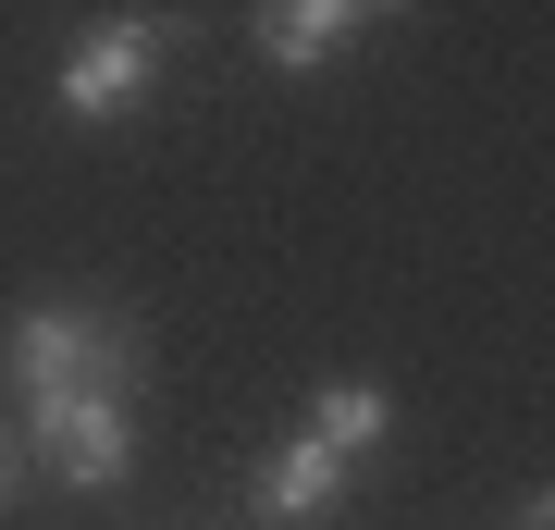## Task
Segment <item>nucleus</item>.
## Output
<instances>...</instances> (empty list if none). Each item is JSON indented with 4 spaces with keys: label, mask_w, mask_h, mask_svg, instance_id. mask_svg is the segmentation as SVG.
Returning <instances> with one entry per match:
<instances>
[{
    "label": "nucleus",
    "mask_w": 555,
    "mask_h": 530,
    "mask_svg": "<svg viewBox=\"0 0 555 530\" xmlns=\"http://www.w3.org/2000/svg\"><path fill=\"white\" fill-rule=\"evenodd\" d=\"M160 50H173V25L160 13H112V25H87L75 38V62H62V112H137L149 99V75H160Z\"/></svg>",
    "instance_id": "nucleus-1"
},
{
    "label": "nucleus",
    "mask_w": 555,
    "mask_h": 530,
    "mask_svg": "<svg viewBox=\"0 0 555 530\" xmlns=\"http://www.w3.org/2000/svg\"><path fill=\"white\" fill-rule=\"evenodd\" d=\"M124 371V334L112 321H87V309H25L13 321V383H25V408L38 395H100Z\"/></svg>",
    "instance_id": "nucleus-2"
},
{
    "label": "nucleus",
    "mask_w": 555,
    "mask_h": 530,
    "mask_svg": "<svg viewBox=\"0 0 555 530\" xmlns=\"http://www.w3.org/2000/svg\"><path fill=\"white\" fill-rule=\"evenodd\" d=\"M25 432H38V456H50L62 481H87V493H112L124 469H137V419H124L112 383H100V395H38Z\"/></svg>",
    "instance_id": "nucleus-3"
},
{
    "label": "nucleus",
    "mask_w": 555,
    "mask_h": 530,
    "mask_svg": "<svg viewBox=\"0 0 555 530\" xmlns=\"http://www.w3.org/2000/svg\"><path fill=\"white\" fill-rule=\"evenodd\" d=\"M358 38V13L346 0H272V13H259V50L284 62V75H309V62H334Z\"/></svg>",
    "instance_id": "nucleus-4"
},
{
    "label": "nucleus",
    "mask_w": 555,
    "mask_h": 530,
    "mask_svg": "<svg viewBox=\"0 0 555 530\" xmlns=\"http://www.w3.org/2000/svg\"><path fill=\"white\" fill-rule=\"evenodd\" d=\"M383 432H396V408H383L371 383H321V395H309V444H334V456H371Z\"/></svg>",
    "instance_id": "nucleus-5"
},
{
    "label": "nucleus",
    "mask_w": 555,
    "mask_h": 530,
    "mask_svg": "<svg viewBox=\"0 0 555 530\" xmlns=\"http://www.w3.org/2000/svg\"><path fill=\"white\" fill-rule=\"evenodd\" d=\"M334 481H346L334 444H284L272 469H259V506H272V518H309V506H334Z\"/></svg>",
    "instance_id": "nucleus-6"
},
{
    "label": "nucleus",
    "mask_w": 555,
    "mask_h": 530,
    "mask_svg": "<svg viewBox=\"0 0 555 530\" xmlns=\"http://www.w3.org/2000/svg\"><path fill=\"white\" fill-rule=\"evenodd\" d=\"M518 530H555V493H531V506H518Z\"/></svg>",
    "instance_id": "nucleus-7"
}]
</instances>
